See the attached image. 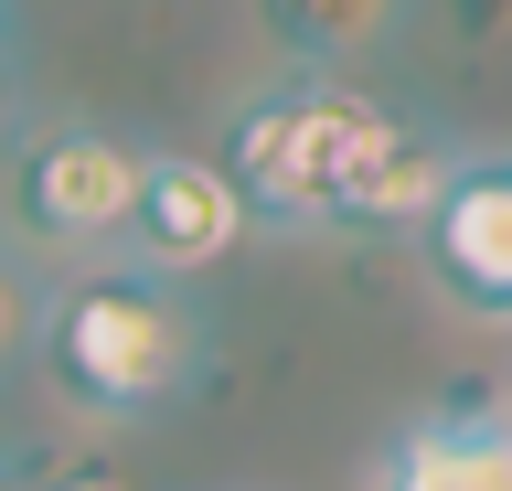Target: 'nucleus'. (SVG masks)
<instances>
[{"label":"nucleus","instance_id":"nucleus-1","mask_svg":"<svg viewBox=\"0 0 512 491\" xmlns=\"http://www.w3.org/2000/svg\"><path fill=\"white\" fill-rule=\"evenodd\" d=\"M224 182L246 193L256 225H374L416 235V214L438 203L448 150L416 118H395L384 97L342 86L331 65H310L278 97H246L224 129Z\"/></svg>","mask_w":512,"mask_h":491},{"label":"nucleus","instance_id":"nucleus-2","mask_svg":"<svg viewBox=\"0 0 512 491\" xmlns=\"http://www.w3.org/2000/svg\"><path fill=\"white\" fill-rule=\"evenodd\" d=\"M32 363H43L54 406L128 427V417L182 406V385L203 374V321H192V299H171V278L118 267V278H75V289L43 299Z\"/></svg>","mask_w":512,"mask_h":491},{"label":"nucleus","instance_id":"nucleus-3","mask_svg":"<svg viewBox=\"0 0 512 491\" xmlns=\"http://www.w3.org/2000/svg\"><path fill=\"white\" fill-rule=\"evenodd\" d=\"M128 193H139V150L118 129H32L11 150V225L32 246H54V257H96V246H118L128 225Z\"/></svg>","mask_w":512,"mask_h":491},{"label":"nucleus","instance_id":"nucleus-4","mask_svg":"<svg viewBox=\"0 0 512 491\" xmlns=\"http://www.w3.org/2000/svg\"><path fill=\"white\" fill-rule=\"evenodd\" d=\"M246 193L224 182V161L203 150H139V193H128L118 257L150 267V278H192V267H224L246 246Z\"/></svg>","mask_w":512,"mask_h":491},{"label":"nucleus","instance_id":"nucleus-5","mask_svg":"<svg viewBox=\"0 0 512 491\" xmlns=\"http://www.w3.org/2000/svg\"><path fill=\"white\" fill-rule=\"evenodd\" d=\"M416 235H427V267L459 310L512 321V161H448Z\"/></svg>","mask_w":512,"mask_h":491},{"label":"nucleus","instance_id":"nucleus-6","mask_svg":"<svg viewBox=\"0 0 512 491\" xmlns=\"http://www.w3.org/2000/svg\"><path fill=\"white\" fill-rule=\"evenodd\" d=\"M363 491H512V449L491 417H427L363 470Z\"/></svg>","mask_w":512,"mask_h":491},{"label":"nucleus","instance_id":"nucleus-7","mask_svg":"<svg viewBox=\"0 0 512 491\" xmlns=\"http://www.w3.org/2000/svg\"><path fill=\"white\" fill-rule=\"evenodd\" d=\"M256 11H267V43L299 65H342V54L384 43V22H395V0H256Z\"/></svg>","mask_w":512,"mask_h":491},{"label":"nucleus","instance_id":"nucleus-8","mask_svg":"<svg viewBox=\"0 0 512 491\" xmlns=\"http://www.w3.org/2000/svg\"><path fill=\"white\" fill-rule=\"evenodd\" d=\"M32 321H43V289H32L22 267L0 257V374H11V363L32 353Z\"/></svg>","mask_w":512,"mask_h":491},{"label":"nucleus","instance_id":"nucleus-9","mask_svg":"<svg viewBox=\"0 0 512 491\" xmlns=\"http://www.w3.org/2000/svg\"><path fill=\"white\" fill-rule=\"evenodd\" d=\"M32 491H128V481H96V470H64V481H32Z\"/></svg>","mask_w":512,"mask_h":491},{"label":"nucleus","instance_id":"nucleus-10","mask_svg":"<svg viewBox=\"0 0 512 491\" xmlns=\"http://www.w3.org/2000/svg\"><path fill=\"white\" fill-rule=\"evenodd\" d=\"M491 427H502V449H512V406H502V417H491Z\"/></svg>","mask_w":512,"mask_h":491}]
</instances>
